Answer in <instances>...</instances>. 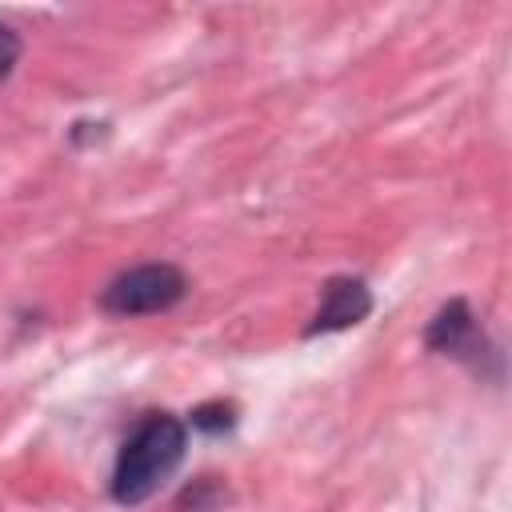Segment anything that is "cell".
Listing matches in <instances>:
<instances>
[{
  "mask_svg": "<svg viewBox=\"0 0 512 512\" xmlns=\"http://www.w3.org/2000/svg\"><path fill=\"white\" fill-rule=\"evenodd\" d=\"M180 460H184V424L168 412H152L120 448V460L112 472V500L116 504L148 500Z\"/></svg>",
  "mask_w": 512,
  "mask_h": 512,
  "instance_id": "obj_1",
  "label": "cell"
},
{
  "mask_svg": "<svg viewBox=\"0 0 512 512\" xmlns=\"http://www.w3.org/2000/svg\"><path fill=\"white\" fill-rule=\"evenodd\" d=\"M188 280L176 264H140L120 272L104 292L100 308L112 316H144V312H164L184 296Z\"/></svg>",
  "mask_w": 512,
  "mask_h": 512,
  "instance_id": "obj_2",
  "label": "cell"
},
{
  "mask_svg": "<svg viewBox=\"0 0 512 512\" xmlns=\"http://www.w3.org/2000/svg\"><path fill=\"white\" fill-rule=\"evenodd\" d=\"M424 344L432 352L468 360L472 368H480V360L492 356V348H488V340H484V332H480V324H476V316H472V308L464 300H448L436 312V320L424 332Z\"/></svg>",
  "mask_w": 512,
  "mask_h": 512,
  "instance_id": "obj_3",
  "label": "cell"
},
{
  "mask_svg": "<svg viewBox=\"0 0 512 512\" xmlns=\"http://www.w3.org/2000/svg\"><path fill=\"white\" fill-rule=\"evenodd\" d=\"M368 312H372V292L364 288V280H356V276H332L324 284V292H320V308H316V316L308 324V336L352 328Z\"/></svg>",
  "mask_w": 512,
  "mask_h": 512,
  "instance_id": "obj_4",
  "label": "cell"
},
{
  "mask_svg": "<svg viewBox=\"0 0 512 512\" xmlns=\"http://www.w3.org/2000/svg\"><path fill=\"white\" fill-rule=\"evenodd\" d=\"M192 428H200V432H224V428H232V408L228 404H200L192 412Z\"/></svg>",
  "mask_w": 512,
  "mask_h": 512,
  "instance_id": "obj_5",
  "label": "cell"
},
{
  "mask_svg": "<svg viewBox=\"0 0 512 512\" xmlns=\"http://www.w3.org/2000/svg\"><path fill=\"white\" fill-rule=\"evenodd\" d=\"M16 60H20V36L8 24H0V80L12 72Z\"/></svg>",
  "mask_w": 512,
  "mask_h": 512,
  "instance_id": "obj_6",
  "label": "cell"
}]
</instances>
